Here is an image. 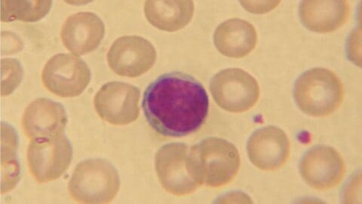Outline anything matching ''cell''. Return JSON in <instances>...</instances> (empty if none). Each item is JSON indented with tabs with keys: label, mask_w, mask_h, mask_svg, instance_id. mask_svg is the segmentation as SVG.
<instances>
[{
	"label": "cell",
	"mask_w": 362,
	"mask_h": 204,
	"mask_svg": "<svg viewBox=\"0 0 362 204\" xmlns=\"http://www.w3.org/2000/svg\"><path fill=\"white\" fill-rule=\"evenodd\" d=\"M155 166L158 180L170 194L189 195L203 184L191 147L184 143L161 147L156 154Z\"/></svg>",
	"instance_id": "obj_3"
},
{
	"label": "cell",
	"mask_w": 362,
	"mask_h": 204,
	"mask_svg": "<svg viewBox=\"0 0 362 204\" xmlns=\"http://www.w3.org/2000/svg\"><path fill=\"white\" fill-rule=\"evenodd\" d=\"M249 159L258 169L275 171L288 161L290 142L284 131L275 127L257 130L247 145Z\"/></svg>",
	"instance_id": "obj_13"
},
{
	"label": "cell",
	"mask_w": 362,
	"mask_h": 204,
	"mask_svg": "<svg viewBox=\"0 0 362 204\" xmlns=\"http://www.w3.org/2000/svg\"><path fill=\"white\" fill-rule=\"evenodd\" d=\"M213 98L223 110L243 113L252 109L259 97L256 79L240 68H230L215 75L210 85Z\"/></svg>",
	"instance_id": "obj_6"
},
{
	"label": "cell",
	"mask_w": 362,
	"mask_h": 204,
	"mask_svg": "<svg viewBox=\"0 0 362 204\" xmlns=\"http://www.w3.org/2000/svg\"><path fill=\"white\" fill-rule=\"evenodd\" d=\"M72 146L65 136L52 142H31L28 149V165L38 183L59 178L69 168Z\"/></svg>",
	"instance_id": "obj_10"
},
{
	"label": "cell",
	"mask_w": 362,
	"mask_h": 204,
	"mask_svg": "<svg viewBox=\"0 0 362 204\" xmlns=\"http://www.w3.org/2000/svg\"><path fill=\"white\" fill-rule=\"evenodd\" d=\"M66 123L64 106L45 98L33 101L21 120L23 132L31 142H52L62 138Z\"/></svg>",
	"instance_id": "obj_9"
},
{
	"label": "cell",
	"mask_w": 362,
	"mask_h": 204,
	"mask_svg": "<svg viewBox=\"0 0 362 204\" xmlns=\"http://www.w3.org/2000/svg\"><path fill=\"white\" fill-rule=\"evenodd\" d=\"M42 81L52 94L63 98L81 95L90 81L87 64L70 54H58L45 65Z\"/></svg>",
	"instance_id": "obj_7"
},
{
	"label": "cell",
	"mask_w": 362,
	"mask_h": 204,
	"mask_svg": "<svg viewBox=\"0 0 362 204\" xmlns=\"http://www.w3.org/2000/svg\"><path fill=\"white\" fill-rule=\"evenodd\" d=\"M142 108L151 128L165 137L197 132L209 110L206 90L190 75L172 72L155 79L145 90Z\"/></svg>",
	"instance_id": "obj_1"
},
{
	"label": "cell",
	"mask_w": 362,
	"mask_h": 204,
	"mask_svg": "<svg viewBox=\"0 0 362 204\" xmlns=\"http://www.w3.org/2000/svg\"><path fill=\"white\" fill-rule=\"evenodd\" d=\"M202 183L211 188L228 185L240 168V155L231 142L216 137L191 146Z\"/></svg>",
	"instance_id": "obj_5"
},
{
	"label": "cell",
	"mask_w": 362,
	"mask_h": 204,
	"mask_svg": "<svg viewBox=\"0 0 362 204\" xmlns=\"http://www.w3.org/2000/svg\"><path fill=\"white\" fill-rule=\"evenodd\" d=\"M140 90L122 82H110L102 86L95 95L94 106L99 117L106 122L123 126L139 116Z\"/></svg>",
	"instance_id": "obj_8"
},
{
	"label": "cell",
	"mask_w": 362,
	"mask_h": 204,
	"mask_svg": "<svg viewBox=\"0 0 362 204\" xmlns=\"http://www.w3.org/2000/svg\"><path fill=\"white\" fill-rule=\"evenodd\" d=\"M300 170L303 180L310 187L327 190L341 183L345 164L341 154L333 147L318 146L303 156Z\"/></svg>",
	"instance_id": "obj_12"
},
{
	"label": "cell",
	"mask_w": 362,
	"mask_h": 204,
	"mask_svg": "<svg viewBox=\"0 0 362 204\" xmlns=\"http://www.w3.org/2000/svg\"><path fill=\"white\" fill-rule=\"evenodd\" d=\"M293 95L303 113L322 118L332 115L341 106L344 90L334 72L318 67L305 72L298 79Z\"/></svg>",
	"instance_id": "obj_2"
},
{
	"label": "cell",
	"mask_w": 362,
	"mask_h": 204,
	"mask_svg": "<svg viewBox=\"0 0 362 204\" xmlns=\"http://www.w3.org/2000/svg\"><path fill=\"white\" fill-rule=\"evenodd\" d=\"M156 60L153 44L143 38L127 36L117 39L107 53L110 69L122 76L134 78L150 71Z\"/></svg>",
	"instance_id": "obj_11"
},
{
	"label": "cell",
	"mask_w": 362,
	"mask_h": 204,
	"mask_svg": "<svg viewBox=\"0 0 362 204\" xmlns=\"http://www.w3.org/2000/svg\"><path fill=\"white\" fill-rule=\"evenodd\" d=\"M146 18L155 28L175 32L186 27L194 13L192 1H146Z\"/></svg>",
	"instance_id": "obj_17"
},
{
	"label": "cell",
	"mask_w": 362,
	"mask_h": 204,
	"mask_svg": "<svg viewBox=\"0 0 362 204\" xmlns=\"http://www.w3.org/2000/svg\"><path fill=\"white\" fill-rule=\"evenodd\" d=\"M105 26L97 15L79 13L66 19L62 30L64 47L76 55L95 50L104 39Z\"/></svg>",
	"instance_id": "obj_14"
},
{
	"label": "cell",
	"mask_w": 362,
	"mask_h": 204,
	"mask_svg": "<svg viewBox=\"0 0 362 204\" xmlns=\"http://www.w3.org/2000/svg\"><path fill=\"white\" fill-rule=\"evenodd\" d=\"M215 47L222 55L241 59L256 47L257 33L250 23L233 18L222 23L214 34Z\"/></svg>",
	"instance_id": "obj_15"
},
{
	"label": "cell",
	"mask_w": 362,
	"mask_h": 204,
	"mask_svg": "<svg viewBox=\"0 0 362 204\" xmlns=\"http://www.w3.org/2000/svg\"><path fill=\"white\" fill-rule=\"evenodd\" d=\"M349 15L346 1H304L300 6L303 26L316 33H330L341 28Z\"/></svg>",
	"instance_id": "obj_16"
},
{
	"label": "cell",
	"mask_w": 362,
	"mask_h": 204,
	"mask_svg": "<svg viewBox=\"0 0 362 204\" xmlns=\"http://www.w3.org/2000/svg\"><path fill=\"white\" fill-rule=\"evenodd\" d=\"M3 21H37L47 16L52 8V1H2Z\"/></svg>",
	"instance_id": "obj_18"
},
{
	"label": "cell",
	"mask_w": 362,
	"mask_h": 204,
	"mask_svg": "<svg viewBox=\"0 0 362 204\" xmlns=\"http://www.w3.org/2000/svg\"><path fill=\"white\" fill-rule=\"evenodd\" d=\"M120 186L117 169L103 159H90L78 164L69 183L71 198L83 203H108Z\"/></svg>",
	"instance_id": "obj_4"
}]
</instances>
